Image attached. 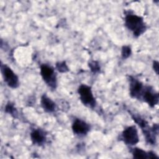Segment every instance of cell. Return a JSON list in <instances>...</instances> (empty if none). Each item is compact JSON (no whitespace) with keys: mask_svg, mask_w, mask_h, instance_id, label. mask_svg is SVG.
<instances>
[{"mask_svg":"<svg viewBox=\"0 0 159 159\" xmlns=\"http://www.w3.org/2000/svg\"><path fill=\"white\" fill-rule=\"evenodd\" d=\"M124 23L126 27L132 32L135 37L143 34L147 29V25L143 21V19L141 16L133 13L129 12L125 14Z\"/></svg>","mask_w":159,"mask_h":159,"instance_id":"cell-1","label":"cell"},{"mask_svg":"<svg viewBox=\"0 0 159 159\" xmlns=\"http://www.w3.org/2000/svg\"><path fill=\"white\" fill-rule=\"evenodd\" d=\"M133 120L137 123L141 128L143 135H145L146 142L150 144L154 145L156 143V135L158 134V124H153L152 127L148 125V122L142 118L140 116L130 113Z\"/></svg>","mask_w":159,"mask_h":159,"instance_id":"cell-2","label":"cell"},{"mask_svg":"<svg viewBox=\"0 0 159 159\" xmlns=\"http://www.w3.org/2000/svg\"><path fill=\"white\" fill-rule=\"evenodd\" d=\"M78 93L81 102L84 106L90 108H94L96 106V101L90 86L82 84L79 86Z\"/></svg>","mask_w":159,"mask_h":159,"instance_id":"cell-3","label":"cell"},{"mask_svg":"<svg viewBox=\"0 0 159 159\" xmlns=\"http://www.w3.org/2000/svg\"><path fill=\"white\" fill-rule=\"evenodd\" d=\"M40 75L45 83L52 89L57 86V75L53 67L47 64L40 65Z\"/></svg>","mask_w":159,"mask_h":159,"instance_id":"cell-4","label":"cell"},{"mask_svg":"<svg viewBox=\"0 0 159 159\" xmlns=\"http://www.w3.org/2000/svg\"><path fill=\"white\" fill-rule=\"evenodd\" d=\"M1 71L4 82L9 87L17 88L19 86V78L10 67L1 63Z\"/></svg>","mask_w":159,"mask_h":159,"instance_id":"cell-5","label":"cell"},{"mask_svg":"<svg viewBox=\"0 0 159 159\" xmlns=\"http://www.w3.org/2000/svg\"><path fill=\"white\" fill-rule=\"evenodd\" d=\"M122 140L128 145H135L139 142L138 130L135 125L126 127L121 134Z\"/></svg>","mask_w":159,"mask_h":159,"instance_id":"cell-6","label":"cell"},{"mask_svg":"<svg viewBox=\"0 0 159 159\" xmlns=\"http://www.w3.org/2000/svg\"><path fill=\"white\" fill-rule=\"evenodd\" d=\"M141 99L147 102L151 107H153L158 102V94L157 92L155 91L152 87L145 86L144 87Z\"/></svg>","mask_w":159,"mask_h":159,"instance_id":"cell-7","label":"cell"},{"mask_svg":"<svg viewBox=\"0 0 159 159\" xmlns=\"http://www.w3.org/2000/svg\"><path fill=\"white\" fill-rule=\"evenodd\" d=\"M130 95L132 98L137 99H141L142 95L144 89L143 83L139 80L132 76H130Z\"/></svg>","mask_w":159,"mask_h":159,"instance_id":"cell-8","label":"cell"},{"mask_svg":"<svg viewBox=\"0 0 159 159\" xmlns=\"http://www.w3.org/2000/svg\"><path fill=\"white\" fill-rule=\"evenodd\" d=\"M71 128L73 133L78 135H86L90 130L89 125L80 119H76L73 121Z\"/></svg>","mask_w":159,"mask_h":159,"instance_id":"cell-9","label":"cell"},{"mask_svg":"<svg viewBox=\"0 0 159 159\" xmlns=\"http://www.w3.org/2000/svg\"><path fill=\"white\" fill-rule=\"evenodd\" d=\"M30 139L34 145H42L45 142L46 134L44 130L40 129H35L30 132Z\"/></svg>","mask_w":159,"mask_h":159,"instance_id":"cell-10","label":"cell"},{"mask_svg":"<svg viewBox=\"0 0 159 159\" xmlns=\"http://www.w3.org/2000/svg\"><path fill=\"white\" fill-rule=\"evenodd\" d=\"M40 104L43 109L47 112H53L56 109L57 106L55 102L50 98H48L45 94L42 96Z\"/></svg>","mask_w":159,"mask_h":159,"instance_id":"cell-11","label":"cell"},{"mask_svg":"<svg viewBox=\"0 0 159 159\" xmlns=\"http://www.w3.org/2000/svg\"><path fill=\"white\" fill-rule=\"evenodd\" d=\"M132 155L134 158L136 159H148V152H147L142 148L135 147L131 148Z\"/></svg>","mask_w":159,"mask_h":159,"instance_id":"cell-12","label":"cell"},{"mask_svg":"<svg viewBox=\"0 0 159 159\" xmlns=\"http://www.w3.org/2000/svg\"><path fill=\"white\" fill-rule=\"evenodd\" d=\"M5 111L6 112L9 114L11 116H12L14 118H16L18 115L17 111L16 108L15 107L14 104H12L11 102H9L7 103L5 107Z\"/></svg>","mask_w":159,"mask_h":159,"instance_id":"cell-13","label":"cell"},{"mask_svg":"<svg viewBox=\"0 0 159 159\" xmlns=\"http://www.w3.org/2000/svg\"><path fill=\"white\" fill-rule=\"evenodd\" d=\"M56 68L59 72L61 73H65L69 71L68 67L66 64L65 61H60L56 63Z\"/></svg>","mask_w":159,"mask_h":159,"instance_id":"cell-14","label":"cell"},{"mask_svg":"<svg viewBox=\"0 0 159 159\" xmlns=\"http://www.w3.org/2000/svg\"><path fill=\"white\" fill-rule=\"evenodd\" d=\"M132 50L131 48L129 46L127 45H124L122 47V52H121V56L122 58L125 59L129 57L131 55Z\"/></svg>","mask_w":159,"mask_h":159,"instance_id":"cell-15","label":"cell"},{"mask_svg":"<svg viewBox=\"0 0 159 159\" xmlns=\"http://www.w3.org/2000/svg\"><path fill=\"white\" fill-rule=\"evenodd\" d=\"M89 67L90 68L91 71L93 73H96L99 71L100 70V66L99 63L96 61H93L90 63H89Z\"/></svg>","mask_w":159,"mask_h":159,"instance_id":"cell-16","label":"cell"},{"mask_svg":"<svg viewBox=\"0 0 159 159\" xmlns=\"http://www.w3.org/2000/svg\"><path fill=\"white\" fill-rule=\"evenodd\" d=\"M153 70L155 71L156 74L157 75H158V69H159V67H158V61H153Z\"/></svg>","mask_w":159,"mask_h":159,"instance_id":"cell-17","label":"cell"}]
</instances>
